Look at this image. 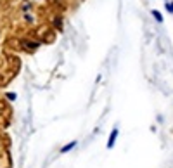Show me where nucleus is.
Listing matches in <instances>:
<instances>
[{"label":"nucleus","instance_id":"nucleus-1","mask_svg":"<svg viewBox=\"0 0 173 168\" xmlns=\"http://www.w3.org/2000/svg\"><path fill=\"white\" fill-rule=\"evenodd\" d=\"M118 134H120V130H118V128H113V130H111L109 139H107V144H106V147H107V149H113V147H114V144H116V140H118Z\"/></svg>","mask_w":173,"mask_h":168},{"label":"nucleus","instance_id":"nucleus-2","mask_svg":"<svg viewBox=\"0 0 173 168\" xmlns=\"http://www.w3.org/2000/svg\"><path fill=\"white\" fill-rule=\"evenodd\" d=\"M76 146H78V142H76V140H71V142H68L66 146H62V147H61V149H59V153H61V154H66V153H69V151H73Z\"/></svg>","mask_w":173,"mask_h":168},{"label":"nucleus","instance_id":"nucleus-3","mask_svg":"<svg viewBox=\"0 0 173 168\" xmlns=\"http://www.w3.org/2000/svg\"><path fill=\"white\" fill-rule=\"evenodd\" d=\"M23 45L26 47V49H30V50H35V49H38V47H40V43H38V42H26V40L23 42Z\"/></svg>","mask_w":173,"mask_h":168},{"label":"nucleus","instance_id":"nucleus-4","mask_svg":"<svg viewBox=\"0 0 173 168\" xmlns=\"http://www.w3.org/2000/svg\"><path fill=\"white\" fill-rule=\"evenodd\" d=\"M54 28H56V30H62V21H61V18L54 19Z\"/></svg>","mask_w":173,"mask_h":168},{"label":"nucleus","instance_id":"nucleus-5","mask_svg":"<svg viewBox=\"0 0 173 168\" xmlns=\"http://www.w3.org/2000/svg\"><path fill=\"white\" fill-rule=\"evenodd\" d=\"M5 97H7L11 102H14L16 99H17V94H14V92H5Z\"/></svg>","mask_w":173,"mask_h":168},{"label":"nucleus","instance_id":"nucleus-6","mask_svg":"<svg viewBox=\"0 0 173 168\" xmlns=\"http://www.w3.org/2000/svg\"><path fill=\"white\" fill-rule=\"evenodd\" d=\"M21 9H23V12L26 14V12L31 9V4H30V2H24V4H23V7H21Z\"/></svg>","mask_w":173,"mask_h":168},{"label":"nucleus","instance_id":"nucleus-7","mask_svg":"<svg viewBox=\"0 0 173 168\" xmlns=\"http://www.w3.org/2000/svg\"><path fill=\"white\" fill-rule=\"evenodd\" d=\"M152 16H154V18H156V19H158V21H159V23H161V21H163V16H161V14H159V12H158V11H152Z\"/></svg>","mask_w":173,"mask_h":168},{"label":"nucleus","instance_id":"nucleus-8","mask_svg":"<svg viewBox=\"0 0 173 168\" xmlns=\"http://www.w3.org/2000/svg\"><path fill=\"white\" fill-rule=\"evenodd\" d=\"M24 19H26V23H33V16H31V14H28V12L24 14Z\"/></svg>","mask_w":173,"mask_h":168},{"label":"nucleus","instance_id":"nucleus-9","mask_svg":"<svg viewBox=\"0 0 173 168\" xmlns=\"http://www.w3.org/2000/svg\"><path fill=\"white\" fill-rule=\"evenodd\" d=\"M166 9H168L170 12H173V4H166Z\"/></svg>","mask_w":173,"mask_h":168},{"label":"nucleus","instance_id":"nucleus-10","mask_svg":"<svg viewBox=\"0 0 173 168\" xmlns=\"http://www.w3.org/2000/svg\"><path fill=\"white\" fill-rule=\"evenodd\" d=\"M7 168H11V166H7Z\"/></svg>","mask_w":173,"mask_h":168}]
</instances>
